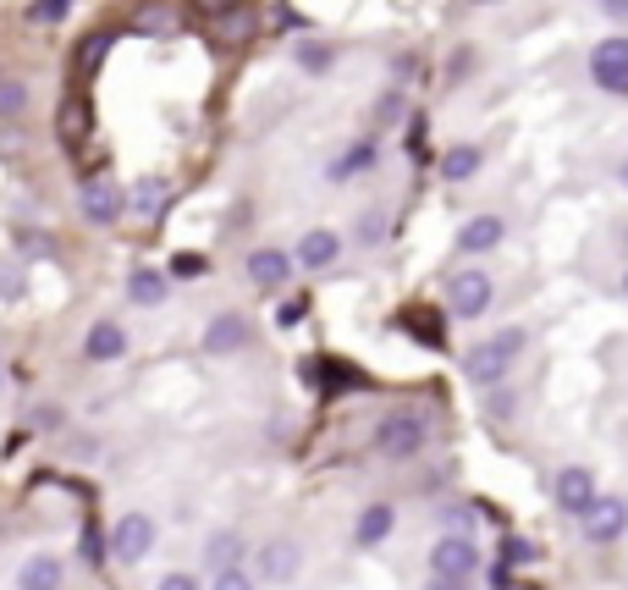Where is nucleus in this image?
I'll list each match as a JSON object with an SVG mask.
<instances>
[{
	"label": "nucleus",
	"instance_id": "nucleus-1",
	"mask_svg": "<svg viewBox=\"0 0 628 590\" xmlns=\"http://www.w3.org/2000/svg\"><path fill=\"white\" fill-rule=\"evenodd\" d=\"M524 348H529V331H524V326H502V331H490L485 342H474L469 353H464V381L479 387V392H485V387H502Z\"/></svg>",
	"mask_w": 628,
	"mask_h": 590
},
{
	"label": "nucleus",
	"instance_id": "nucleus-2",
	"mask_svg": "<svg viewBox=\"0 0 628 590\" xmlns=\"http://www.w3.org/2000/svg\"><path fill=\"white\" fill-rule=\"evenodd\" d=\"M431 414L425 409H392L381 426H375V437H369V452L381 458V463H408V458H419L425 447H431Z\"/></svg>",
	"mask_w": 628,
	"mask_h": 590
},
{
	"label": "nucleus",
	"instance_id": "nucleus-3",
	"mask_svg": "<svg viewBox=\"0 0 628 590\" xmlns=\"http://www.w3.org/2000/svg\"><path fill=\"white\" fill-rule=\"evenodd\" d=\"M155 541H160V524L150 513H139V508L111 524V558H117L122 569H139V563L155 552Z\"/></svg>",
	"mask_w": 628,
	"mask_h": 590
},
{
	"label": "nucleus",
	"instance_id": "nucleus-4",
	"mask_svg": "<svg viewBox=\"0 0 628 590\" xmlns=\"http://www.w3.org/2000/svg\"><path fill=\"white\" fill-rule=\"evenodd\" d=\"M596 497H601L596 469H585V463H563V469L551 474V508H557L563 519H579Z\"/></svg>",
	"mask_w": 628,
	"mask_h": 590
},
{
	"label": "nucleus",
	"instance_id": "nucleus-5",
	"mask_svg": "<svg viewBox=\"0 0 628 590\" xmlns=\"http://www.w3.org/2000/svg\"><path fill=\"white\" fill-rule=\"evenodd\" d=\"M579 524H585V541H590V547H618L628 536V502L624 497H596V502L579 513Z\"/></svg>",
	"mask_w": 628,
	"mask_h": 590
},
{
	"label": "nucleus",
	"instance_id": "nucleus-6",
	"mask_svg": "<svg viewBox=\"0 0 628 590\" xmlns=\"http://www.w3.org/2000/svg\"><path fill=\"white\" fill-rule=\"evenodd\" d=\"M479 569V541L464 530H447L431 541V574H453V580H469Z\"/></svg>",
	"mask_w": 628,
	"mask_h": 590
},
{
	"label": "nucleus",
	"instance_id": "nucleus-7",
	"mask_svg": "<svg viewBox=\"0 0 628 590\" xmlns=\"http://www.w3.org/2000/svg\"><path fill=\"white\" fill-rule=\"evenodd\" d=\"M298 569H304V541H293V536H276V541H265L260 547V586H293L298 580Z\"/></svg>",
	"mask_w": 628,
	"mask_h": 590
},
{
	"label": "nucleus",
	"instance_id": "nucleus-8",
	"mask_svg": "<svg viewBox=\"0 0 628 590\" xmlns=\"http://www.w3.org/2000/svg\"><path fill=\"white\" fill-rule=\"evenodd\" d=\"M490 303H496V282H490V271H458V277L447 282V309H453L458 320H479Z\"/></svg>",
	"mask_w": 628,
	"mask_h": 590
},
{
	"label": "nucleus",
	"instance_id": "nucleus-9",
	"mask_svg": "<svg viewBox=\"0 0 628 590\" xmlns=\"http://www.w3.org/2000/svg\"><path fill=\"white\" fill-rule=\"evenodd\" d=\"M78 204H83V216H89L94 227H117V221L128 216V188L111 182V177H89L83 193H78Z\"/></svg>",
	"mask_w": 628,
	"mask_h": 590
},
{
	"label": "nucleus",
	"instance_id": "nucleus-10",
	"mask_svg": "<svg viewBox=\"0 0 628 590\" xmlns=\"http://www.w3.org/2000/svg\"><path fill=\"white\" fill-rule=\"evenodd\" d=\"M249 342H254V326H249V314H237V309L215 314V320L204 326V337H199V348H204L210 359H232V353H243Z\"/></svg>",
	"mask_w": 628,
	"mask_h": 590
},
{
	"label": "nucleus",
	"instance_id": "nucleus-11",
	"mask_svg": "<svg viewBox=\"0 0 628 590\" xmlns=\"http://www.w3.org/2000/svg\"><path fill=\"white\" fill-rule=\"evenodd\" d=\"M590 78L607 94H628V39L624 33H612V39H601L590 50Z\"/></svg>",
	"mask_w": 628,
	"mask_h": 590
},
{
	"label": "nucleus",
	"instance_id": "nucleus-12",
	"mask_svg": "<svg viewBox=\"0 0 628 590\" xmlns=\"http://www.w3.org/2000/svg\"><path fill=\"white\" fill-rule=\"evenodd\" d=\"M293 271H298V260H293L287 249H254L249 266H243V277H249L260 293H282V288L293 282Z\"/></svg>",
	"mask_w": 628,
	"mask_h": 590
},
{
	"label": "nucleus",
	"instance_id": "nucleus-13",
	"mask_svg": "<svg viewBox=\"0 0 628 590\" xmlns=\"http://www.w3.org/2000/svg\"><path fill=\"white\" fill-rule=\"evenodd\" d=\"M392 530H397V508L392 502H364L358 508V524H353V547L358 552H375V547L392 541Z\"/></svg>",
	"mask_w": 628,
	"mask_h": 590
},
{
	"label": "nucleus",
	"instance_id": "nucleus-14",
	"mask_svg": "<svg viewBox=\"0 0 628 590\" xmlns=\"http://www.w3.org/2000/svg\"><path fill=\"white\" fill-rule=\"evenodd\" d=\"M128 353V326L122 320H94L89 337H83V359L89 364H117Z\"/></svg>",
	"mask_w": 628,
	"mask_h": 590
},
{
	"label": "nucleus",
	"instance_id": "nucleus-15",
	"mask_svg": "<svg viewBox=\"0 0 628 590\" xmlns=\"http://www.w3.org/2000/svg\"><path fill=\"white\" fill-rule=\"evenodd\" d=\"M293 260H298L304 271H331V266L342 260V238H336L331 227H310V232L298 238V249H293Z\"/></svg>",
	"mask_w": 628,
	"mask_h": 590
},
{
	"label": "nucleus",
	"instance_id": "nucleus-16",
	"mask_svg": "<svg viewBox=\"0 0 628 590\" xmlns=\"http://www.w3.org/2000/svg\"><path fill=\"white\" fill-rule=\"evenodd\" d=\"M17 590H61L67 586V563L55 558V552H33V558H22L17 563Z\"/></svg>",
	"mask_w": 628,
	"mask_h": 590
},
{
	"label": "nucleus",
	"instance_id": "nucleus-17",
	"mask_svg": "<svg viewBox=\"0 0 628 590\" xmlns=\"http://www.w3.org/2000/svg\"><path fill=\"white\" fill-rule=\"evenodd\" d=\"M502 243H507V221L490 216V210H485V216H469V221L458 227V249H464V254H490V249H502Z\"/></svg>",
	"mask_w": 628,
	"mask_h": 590
},
{
	"label": "nucleus",
	"instance_id": "nucleus-18",
	"mask_svg": "<svg viewBox=\"0 0 628 590\" xmlns=\"http://www.w3.org/2000/svg\"><path fill=\"white\" fill-rule=\"evenodd\" d=\"M128 298H133L139 309H160V303L171 298V277L155 271V266H139V271L128 277Z\"/></svg>",
	"mask_w": 628,
	"mask_h": 590
},
{
	"label": "nucleus",
	"instance_id": "nucleus-19",
	"mask_svg": "<svg viewBox=\"0 0 628 590\" xmlns=\"http://www.w3.org/2000/svg\"><path fill=\"white\" fill-rule=\"evenodd\" d=\"M165 199H171V188H165L160 177H144V182H133V193H128V210H133L139 221H155L160 210H165Z\"/></svg>",
	"mask_w": 628,
	"mask_h": 590
},
{
	"label": "nucleus",
	"instance_id": "nucleus-20",
	"mask_svg": "<svg viewBox=\"0 0 628 590\" xmlns=\"http://www.w3.org/2000/svg\"><path fill=\"white\" fill-rule=\"evenodd\" d=\"M479 160H485V149L479 144H453L447 154H442V182H469L474 171H479Z\"/></svg>",
	"mask_w": 628,
	"mask_h": 590
},
{
	"label": "nucleus",
	"instance_id": "nucleus-21",
	"mask_svg": "<svg viewBox=\"0 0 628 590\" xmlns=\"http://www.w3.org/2000/svg\"><path fill=\"white\" fill-rule=\"evenodd\" d=\"M237 558H243V536H237V530H215V536L204 541V563H210V569H232Z\"/></svg>",
	"mask_w": 628,
	"mask_h": 590
},
{
	"label": "nucleus",
	"instance_id": "nucleus-22",
	"mask_svg": "<svg viewBox=\"0 0 628 590\" xmlns=\"http://www.w3.org/2000/svg\"><path fill=\"white\" fill-rule=\"evenodd\" d=\"M293 61H298L304 72H331V67H336V44H320V39H304V44L293 50Z\"/></svg>",
	"mask_w": 628,
	"mask_h": 590
},
{
	"label": "nucleus",
	"instance_id": "nucleus-23",
	"mask_svg": "<svg viewBox=\"0 0 628 590\" xmlns=\"http://www.w3.org/2000/svg\"><path fill=\"white\" fill-rule=\"evenodd\" d=\"M375 154H381V144L375 139H358V144L347 149L336 166H331V177H353V171H364V166H375Z\"/></svg>",
	"mask_w": 628,
	"mask_h": 590
},
{
	"label": "nucleus",
	"instance_id": "nucleus-24",
	"mask_svg": "<svg viewBox=\"0 0 628 590\" xmlns=\"http://www.w3.org/2000/svg\"><path fill=\"white\" fill-rule=\"evenodd\" d=\"M28 111V83L22 78H0V122Z\"/></svg>",
	"mask_w": 628,
	"mask_h": 590
},
{
	"label": "nucleus",
	"instance_id": "nucleus-25",
	"mask_svg": "<svg viewBox=\"0 0 628 590\" xmlns=\"http://www.w3.org/2000/svg\"><path fill=\"white\" fill-rule=\"evenodd\" d=\"M210 590H260V580H254V574H249L243 563H232V569H215Z\"/></svg>",
	"mask_w": 628,
	"mask_h": 590
},
{
	"label": "nucleus",
	"instance_id": "nucleus-26",
	"mask_svg": "<svg viewBox=\"0 0 628 590\" xmlns=\"http://www.w3.org/2000/svg\"><path fill=\"white\" fill-rule=\"evenodd\" d=\"M67 11H72V0H33V6H28V22H39V28H55Z\"/></svg>",
	"mask_w": 628,
	"mask_h": 590
},
{
	"label": "nucleus",
	"instance_id": "nucleus-27",
	"mask_svg": "<svg viewBox=\"0 0 628 590\" xmlns=\"http://www.w3.org/2000/svg\"><path fill=\"white\" fill-rule=\"evenodd\" d=\"M215 22H221V33H226V39H249V33H254V17H249L243 6H232V11H221Z\"/></svg>",
	"mask_w": 628,
	"mask_h": 590
},
{
	"label": "nucleus",
	"instance_id": "nucleus-28",
	"mask_svg": "<svg viewBox=\"0 0 628 590\" xmlns=\"http://www.w3.org/2000/svg\"><path fill=\"white\" fill-rule=\"evenodd\" d=\"M479 72V50H453V61H447V83H464V78H474Z\"/></svg>",
	"mask_w": 628,
	"mask_h": 590
},
{
	"label": "nucleus",
	"instance_id": "nucleus-29",
	"mask_svg": "<svg viewBox=\"0 0 628 590\" xmlns=\"http://www.w3.org/2000/svg\"><path fill=\"white\" fill-rule=\"evenodd\" d=\"M204 271H210V260H204V254H176L165 277H204Z\"/></svg>",
	"mask_w": 628,
	"mask_h": 590
},
{
	"label": "nucleus",
	"instance_id": "nucleus-30",
	"mask_svg": "<svg viewBox=\"0 0 628 590\" xmlns=\"http://www.w3.org/2000/svg\"><path fill=\"white\" fill-rule=\"evenodd\" d=\"M490 392V420H513L518 414V398L513 392H496V387H485Z\"/></svg>",
	"mask_w": 628,
	"mask_h": 590
},
{
	"label": "nucleus",
	"instance_id": "nucleus-31",
	"mask_svg": "<svg viewBox=\"0 0 628 590\" xmlns=\"http://www.w3.org/2000/svg\"><path fill=\"white\" fill-rule=\"evenodd\" d=\"M155 590H199V574H188V569H171V574H160Z\"/></svg>",
	"mask_w": 628,
	"mask_h": 590
},
{
	"label": "nucleus",
	"instance_id": "nucleus-32",
	"mask_svg": "<svg viewBox=\"0 0 628 590\" xmlns=\"http://www.w3.org/2000/svg\"><path fill=\"white\" fill-rule=\"evenodd\" d=\"M139 28H144V33H171V28H176V22H171V17H165V6H150V11H144V22H139Z\"/></svg>",
	"mask_w": 628,
	"mask_h": 590
},
{
	"label": "nucleus",
	"instance_id": "nucleus-33",
	"mask_svg": "<svg viewBox=\"0 0 628 590\" xmlns=\"http://www.w3.org/2000/svg\"><path fill=\"white\" fill-rule=\"evenodd\" d=\"M100 50H105V33L83 39V50H78V56H83V72H94V67H100Z\"/></svg>",
	"mask_w": 628,
	"mask_h": 590
},
{
	"label": "nucleus",
	"instance_id": "nucleus-34",
	"mask_svg": "<svg viewBox=\"0 0 628 590\" xmlns=\"http://www.w3.org/2000/svg\"><path fill=\"white\" fill-rule=\"evenodd\" d=\"M425 590H474L469 580H453V574H431V586Z\"/></svg>",
	"mask_w": 628,
	"mask_h": 590
},
{
	"label": "nucleus",
	"instance_id": "nucleus-35",
	"mask_svg": "<svg viewBox=\"0 0 628 590\" xmlns=\"http://www.w3.org/2000/svg\"><path fill=\"white\" fill-rule=\"evenodd\" d=\"M386 232H381V216H364V232H358V243H381Z\"/></svg>",
	"mask_w": 628,
	"mask_h": 590
},
{
	"label": "nucleus",
	"instance_id": "nucleus-36",
	"mask_svg": "<svg viewBox=\"0 0 628 590\" xmlns=\"http://www.w3.org/2000/svg\"><path fill=\"white\" fill-rule=\"evenodd\" d=\"M298 314H304V298H293V303H282V314H276V326H298Z\"/></svg>",
	"mask_w": 628,
	"mask_h": 590
},
{
	"label": "nucleus",
	"instance_id": "nucleus-37",
	"mask_svg": "<svg viewBox=\"0 0 628 590\" xmlns=\"http://www.w3.org/2000/svg\"><path fill=\"white\" fill-rule=\"evenodd\" d=\"M392 117H403V94H386L381 100V122H392Z\"/></svg>",
	"mask_w": 628,
	"mask_h": 590
},
{
	"label": "nucleus",
	"instance_id": "nucleus-38",
	"mask_svg": "<svg viewBox=\"0 0 628 590\" xmlns=\"http://www.w3.org/2000/svg\"><path fill=\"white\" fill-rule=\"evenodd\" d=\"M61 133H83V111H78V106L61 111Z\"/></svg>",
	"mask_w": 628,
	"mask_h": 590
},
{
	"label": "nucleus",
	"instance_id": "nucleus-39",
	"mask_svg": "<svg viewBox=\"0 0 628 590\" xmlns=\"http://www.w3.org/2000/svg\"><path fill=\"white\" fill-rule=\"evenodd\" d=\"M199 11H210V17H221V11H232V6H243V0H193Z\"/></svg>",
	"mask_w": 628,
	"mask_h": 590
},
{
	"label": "nucleus",
	"instance_id": "nucleus-40",
	"mask_svg": "<svg viewBox=\"0 0 628 590\" xmlns=\"http://www.w3.org/2000/svg\"><path fill=\"white\" fill-rule=\"evenodd\" d=\"M490 590H513V574H507V563H496V569H490Z\"/></svg>",
	"mask_w": 628,
	"mask_h": 590
},
{
	"label": "nucleus",
	"instance_id": "nucleus-41",
	"mask_svg": "<svg viewBox=\"0 0 628 590\" xmlns=\"http://www.w3.org/2000/svg\"><path fill=\"white\" fill-rule=\"evenodd\" d=\"M596 6H601L607 17H628V0H596Z\"/></svg>",
	"mask_w": 628,
	"mask_h": 590
},
{
	"label": "nucleus",
	"instance_id": "nucleus-42",
	"mask_svg": "<svg viewBox=\"0 0 628 590\" xmlns=\"http://www.w3.org/2000/svg\"><path fill=\"white\" fill-rule=\"evenodd\" d=\"M0 392H6V359H0Z\"/></svg>",
	"mask_w": 628,
	"mask_h": 590
},
{
	"label": "nucleus",
	"instance_id": "nucleus-43",
	"mask_svg": "<svg viewBox=\"0 0 628 590\" xmlns=\"http://www.w3.org/2000/svg\"><path fill=\"white\" fill-rule=\"evenodd\" d=\"M469 6H496V0H469Z\"/></svg>",
	"mask_w": 628,
	"mask_h": 590
},
{
	"label": "nucleus",
	"instance_id": "nucleus-44",
	"mask_svg": "<svg viewBox=\"0 0 628 590\" xmlns=\"http://www.w3.org/2000/svg\"><path fill=\"white\" fill-rule=\"evenodd\" d=\"M624 293H628V271H624Z\"/></svg>",
	"mask_w": 628,
	"mask_h": 590
},
{
	"label": "nucleus",
	"instance_id": "nucleus-45",
	"mask_svg": "<svg viewBox=\"0 0 628 590\" xmlns=\"http://www.w3.org/2000/svg\"><path fill=\"white\" fill-rule=\"evenodd\" d=\"M624 182H628V166H624Z\"/></svg>",
	"mask_w": 628,
	"mask_h": 590
}]
</instances>
